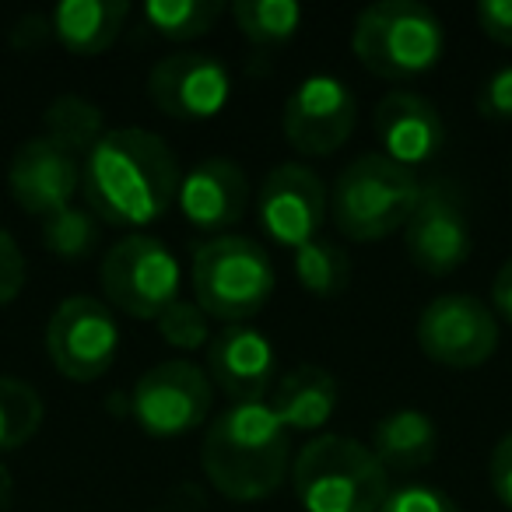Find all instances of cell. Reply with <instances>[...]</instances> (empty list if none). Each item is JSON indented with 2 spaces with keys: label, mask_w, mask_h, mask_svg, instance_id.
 <instances>
[{
  "label": "cell",
  "mask_w": 512,
  "mask_h": 512,
  "mask_svg": "<svg viewBox=\"0 0 512 512\" xmlns=\"http://www.w3.org/2000/svg\"><path fill=\"white\" fill-rule=\"evenodd\" d=\"M179 162L165 137L141 127L106 130L81 162V193L99 221L127 232L155 225L179 193Z\"/></svg>",
  "instance_id": "cell-1"
},
{
  "label": "cell",
  "mask_w": 512,
  "mask_h": 512,
  "mask_svg": "<svg viewBox=\"0 0 512 512\" xmlns=\"http://www.w3.org/2000/svg\"><path fill=\"white\" fill-rule=\"evenodd\" d=\"M292 460V432L267 400L225 407L200 442V470L228 502L271 498L292 477Z\"/></svg>",
  "instance_id": "cell-2"
},
{
  "label": "cell",
  "mask_w": 512,
  "mask_h": 512,
  "mask_svg": "<svg viewBox=\"0 0 512 512\" xmlns=\"http://www.w3.org/2000/svg\"><path fill=\"white\" fill-rule=\"evenodd\" d=\"M292 488L302 512H379L393 481L365 442L313 435L292 460Z\"/></svg>",
  "instance_id": "cell-3"
},
{
  "label": "cell",
  "mask_w": 512,
  "mask_h": 512,
  "mask_svg": "<svg viewBox=\"0 0 512 512\" xmlns=\"http://www.w3.org/2000/svg\"><path fill=\"white\" fill-rule=\"evenodd\" d=\"M351 50L369 74L400 85L439 67L446 53V29L439 15L418 0H379L358 11Z\"/></svg>",
  "instance_id": "cell-4"
},
{
  "label": "cell",
  "mask_w": 512,
  "mask_h": 512,
  "mask_svg": "<svg viewBox=\"0 0 512 512\" xmlns=\"http://www.w3.org/2000/svg\"><path fill=\"white\" fill-rule=\"evenodd\" d=\"M421 197V176L383 151L358 155L330 186V221L351 242H379L404 232Z\"/></svg>",
  "instance_id": "cell-5"
},
{
  "label": "cell",
  "mask_w": 512,
  "mask_h": 512,
  "mask_svg": "<svg viewBox=\"0 0 512 512\" xmlns=\"http://www.w3.org/2000/svg\"><path fill=\"white\" fill-rule=\"evenodd\" d=\"M193 299L218 323L253 320L278 285V271L264 246L249 235H214L193 249Z\"/></svg>",
  "instance_id": "cell-6"
},
{
  "label": "cell",
  "mask_w": 512,
  "mask_h": 512,
  "mask_svg": "<svg viewBox=\"0 0 512 512\" xmlns=\"http://www.w3.org/2000/svg\"><path fill=\"white\" fill-rule=\"evenodd\" d=\"M106 306L130 320H158L179 302L183 274L179 260L162 239L148 232H127L106 249L99 264Z\"/></svg>",
  "instance_id": "cell-7"
},
{
  "label": "cell",
  "mask_w": 512,
  "mask_h": 512,
  "mask_svg": "<svg viewBox=\"0 0 512 512\" xmlns=\"http://www.w3.org/2000/svg\"><path fill=\"white\" fill-rule=\"evenodd\" d=\"M214 404L207 369L190 358H169L141 372L130 390V418L151 439H179L197 432Z\"/></svg>",
  "instance_id": "cell-8"
},
{
  "label": "cell",
  "mask_w": 512,
  "mask_h": 512,
  "mask_svg": "<svg viewBox=\"0 0 512 512\" xmlns=\"http://www.w3.org/2000/svg\"><path fill=\"white\" fill-rule=\"evenodd\" d=\"M46 355L71 383H95L120 355V323L106 302L67 295L46 320Z\"/></svg>",
  "instance_id": "cell-9"
},
{
  "label": "cell",
  "mask_w": 512,
  "mask_h": 512,
  "mask_svg": "<svg viewBox=\"0 0 512 512\" xmlns=\"http://www.w3.org/2000/svg\"><path fill=\"white\" fill-rule=\"evenodd\" d=\"M414 337L428 362L442 369H481L491 355L498 351V316L488 302L474 295L449 292L435 295L414 323Z\"/></svg>",
  "instance_id": "cell-10"
},
{
  "label": "cell",
  "mask_w": 512,
  "mask_h": 512,
  "mask_svg": "<svg viewBox=\"0 0 512 512\" xmlns=\"http://www.w3.org/2000/svg\"><path fill=\"white\" fill-rule=\"evenodd\" d=\"M358 123L355 92L337 74H309L281 109V134L299 155L330 158L351 141Z\"/></svg>",
  "instance_id": "cell-11"
},
{
  "label": "cell",
  "mask_w": 512,
  "mask_h": 512,
  "mask_svg": "<svg viewBox=\"0 0 512 512\" xmlns=\"http://www.w3.org/2000/svg\"><path fill=\"white\" fill-rule=\"evenodd\" d=\"M404 246L411 264L432 278H446L470 260L474 235L460 190L449 179L421 183V197L404 225Z\"/></svg>",
  "instance_id": "cell-12"
},
{
  "label": "cell",
  "mask_w": 512,
  "mask_h": 512,
  "mask_svg": "<svg viewBox=\"0 0 512 512\" xmlns=\"http://www.w3.org/2000/svg\"><path fill=\"white\" fill-rule=\"evenodd\" d=\"M330 218V190L309 165L281 162L264 176L256 190V221L271 242L299 249L320 239L323 221Z\"/></svg>",
  "instance_id": "cell-13"
},
{
  "label": "cell",
  "mask_w": 512,
  "mask_h": 512,
  "mask_svg": "<svg viewBox=\"0 0 512 512\" xmlns=\"http://www.w3.org/2000/svg\"><path fill=\"white\" fill-rule=\"evenodd\" d=\"M148 99L172 120H214L232 102V71L214 53H169L148 71Z\"/></svg>",
  "instance_id": "cell-14"
},
{
  "label": "cell",
  "mask_w": 512,
  "mask_h": 512,
  "mask_svg": "<svg viewBox=\"0 0 512 512\" xmlns=\"http://www.w3.org/2000/svg\"><path fill=\"white\" fill-rule=\"evenodd\" d=\"M8 190L32 218H50L81 193V158L53 137H29L8 165Z\"/></svg>",
  "instance_id": "cell-15"
},
{
  "label": "cell",
  "mask_w": 512,
  "mask_h": 512,
  "mask_svg": "<svg viewBox=\"0 0 512 512\" xmlns=\"http://www.w3.org/2000/svg\"><path fill=\"white\" fill-rule=\"evenodd\" d=\"M274 376H278V351L264 330L249 323H228L207 344V379L221 393H228L232 404L264 400L274 390Z\"/></svg>",
  "instance_id": "cell-16"
},
{
  "label": "cell",
  "mask_w": 512,
  "mask_h": 512,
  "mask_svg": "<svg viewBox=\"0 0 512 512\" xmlns=\"http://www.w3.org/2000/svg\"><path fill=\"white\" fill-rule=\"evenodd\" d=\"M176 204L197 232L228 235L249 211V179L232 158H204L183 172Z\"/></svg>",
  "instance_id": "cell-17"
},
{
  "label": "cell",
  "mask_w": 512,
  "mask_h": 512,
  "mask_svg": "<svg viewBox=\"0 0 512 512\" xmlns=\"http://www.w3.org/2000/svg\"><path fill=\"white\" fill-rule=\"evenodd\" d=\"M372 127H376L383 155L411 172H418L446 148V123H442L435 102L418 92H407V88L386 92L379 99Z\"/></svg>",
  "instance_id": "cell-18"
},
{
  "label": "cell",
  "mask_w": 512,
  "mask_h": 512,
  "mask_svg": "<svg viewBox=\"0 0 512 512\" xmlns=\"http://www.w3.org/2000/svg\"><path fill=\"white\" fill-rule=\"evenodd\" d=\"M267 404L288 432H320L341 407V386L323 365H295L274 383Z\"/></svg>",
  "instance_id": "cell-19"
},
{
  "label": "cell",
  "mask_w": 512,
  "mask_h": 512,
  "mask_svg": "<svg viewBox=\"0 0 512 512\" xmlns=\"http://www.w3.org/2000/svg\"><path fill=\"white\" fill-rule=\"evenodd\" d=\"M127 18V0H60L50 11V32L74 57H99L120 39Z\"/></svg>",
  "instance_id": "cell-20"
},
{
  "label": "cell",
  "mask_w": 512,
  "mask_h": 512,
  "mask_svg": "<svg viewBox=\"0 0 512 512\" xmlns=\"http://www.w3.org/2000/svg\"><path fill=\"white\" fill-rule=\"evenodd\" d=\"M369 449L386 467V474H414L435 460L439 428H435L432 414L418 411V407H400L376 421Z\"/></svg>",
  "instance_id": "cell-21"
},
{
  "label": "cell",
  "mask_w": 512,
  "mask_h": 512,
  "mask_svg": "<svg viewBox=\"0 0 512 512\" xmlns=\"http://www.w3.org/2000/svg\"><path fill=\"white\" fill-rule=\"evenodd\" d=\"M228 11L225 0H148L141 18L165 43H193L207 36Z\"/></svg>",
  "instance_id": "cell-22"
},
{
  "label": "cell",
  "mask_w": 512,
  "mask_h": 512,
  "mask_svg": "<svg viewBox=\"0 0 512 512\" xmlns=\"http://www.w3.org/2000/svg\"><path fill=\"white\" fill-rule=\"evenodd\" d=\"M106 130V113L95 102H88L85 95H57L43 113V134L71 148L81 162L102 141Z\"/></svg>",
  "instance_id": "cell-23"
},
{
  "label": "cell",
  "mask_w": 512,
  "mask_h": 512,
  "mask_svg": "<svg viewBox=\"0 0 512 512\" xmlns=\"http://www.w3.org/2000/svg\"><path fill=\"white\" fill-rule=\"evenodd\" d=\"M292 271L302 292L316 299H337L351 285V260L330 239H313L292 253Z\"/></svg>",
  "instance_id": "cell-24"
},
{
  "label": "cell",
  "mask_w": 512,
  "mask_h": 512,
  "mask_svg": "<svg viewBox=\"0 0 512 512\" xmlns=\"http://www.w3.org/2000/svg\"><path fill=\"white\" fill-rule=\"evenodd\" d=\"M43 421L46 404L36 386L15 376H0V456L15 453L36 439Z\"/></svg>",
  "instance_id": "cell-25"
},
{
  "label": "cell",
  "mask_w": 512,
  "mask_h": 512,
  "mask_svg": "<svg viewBox=\"0 0 512 512\" xmlns=\"http://www.w3.org/2000/svg\"><path fill=\"white\" fill-rule=\"evenodd\" d=\"M235 29L253 46H285L302 29V4L295 0H235Z\"/></svg>",
  "instance_id": "cell-26"
},
{
  "label": "cell",
  "mask_w": 512,
  "mask_h": 512,
  "mask_svg": "<svg viewBox=\"0 0 512 512\" xmlns=\"http://www.w3.org/2000/svg\"><path fill=\"white\" fill-rule=\"evenodd\" d=\"M43 242L57 260L81 264L99 246V218L88 207H64V211L43 218Z\"/></svg>",
  "instance_id": "cell-27"
},
{
  "label": "cell",
  "mask_w": 512,
  "mask_h": 512,
  "mask_svg": "<svg viewBox=\"0 0 512 512\" xmlns=\"http://www.w3.org/2000/svg\"><path fill=\"white\" fill-rule=\"evenodd\" d=\"M155 327H158V334H162V341L176 351H200V348H207L214 337L211 320H207L204 309H200L197 302H183V299L165 309L155 320Z\"/></svg>",
  "instance_id": "cell-28"
},
{
  "label": "cell",
  "mask_w": 512,
  "mask_h": 512,
  "mask_svg": "<svg viewBox=\"0 0 512 512\" xmlns=\"http://www.w3.org/2000/svg\"><path fill=\"white\" fill-rule=\"evenodd\" d=\"M379 512H460V502L425 481H404L390 488Z\"/></svg>",
  "instance_id": "cell-29"
},
{
  "label": "cell",
  "mask_w": 512,
  "mask_h": 512,
  "mask_svg": "<svg viewBox=\"0 0 512 512\" xmlns=\"http://www.w3.org/2000/svg\"><path fill=\"white\" fill-rule=\"evenodd\" d=\"M477 113L491 123H512V64L488 74L477 92Z\"/></svg>",
  "instance_id": "cell-30"
},
{
  "label": "cell",
  "mask_w": 512,
  "mask_h": 512,
  "mask_svg": "<svg viewBox=\"0 0 512 512\" xmlns=\"http://www.w3.org/2000/svg\"><path fill=\"white\" fill-rule=\"evenodd\" d=\"M25 274H29V267H25L22 246H18L8 228H0V306H8V302H15L22 295Z\"/></svg>",
  "instance_id": "cell-31"
},
{
  "label": "cell",
  "mask_w": 512,
  "mask_h": 512,
  "mask_svg": "<svg viewBox=\"0 0 512 512\" xmlns=\"http://www.w3.org/2000/svg\"><path fill=\"white\" fill-rule=\"evenodd\" d=\"M488 484L495 498L512 512V428L495 442L488 456Z\"/></svg>",
  "instance_id": "cell-32"
},
{
  "label": "cell",
  "mask_w": 512,
  "mask_h": 512,
  "mask_svg": "<svg viewBox=\"0 0 512 512\" xmlns=\"http://www.w3.org/2000/svg\"><path fill=\"white\" fill-rule=\"evenodd\" d=\"M481 32L498 46H512V0H481L474 8Z\"/></svg>",
  "instance_id": "cell-33"
},
{
  "label": "cell",
  "mask_w": 512,
  "mask_h": 512,
  "mask_svg": "<svg viewBox=\"0 0 512 512\" xmlns=\"http://www.w3.org/2000/svg\"><path fill=\"white\" fill-rule=\"evenodd\" d=\"M46 39H53V32H50V18H43V15L18 18V25L11 29V46H15V50H39Z\"/></svg>",
  "instance_id": "cell-34"
},
{
  "label": "cell",
  "mask_w": 512,
  "mask_h": 512,
  "mask_svg": "<svg viewBox=\"0 0 512 512\" xmlns=\"http://www.w3.org/2000/svg\"><path fill=\"white\" fill-rule=\"evenodd\" d=\"M491 309L498 320L512 323V260H505L491 281Z\"/></svg>",
  "instance_id": "cell-35"
},
{
  "label": "cell",
  "mask_w": 512,
  "mask_h": 512,
  "mask_svg": "<svg viewBox=\"0 0 512 512\" xmlns=\"http://www.w3.org/2000/svg\"><path fill=\"white\" fill-rule=\"evenodd\" d=\"M11 495H15V477H11V470L0 463V512L11 505Z\"/></svg>",
  "instance_id": "cell-36"
}]
</instances>
